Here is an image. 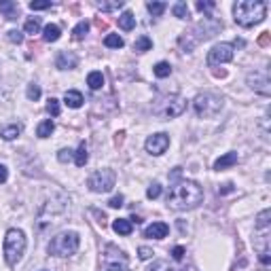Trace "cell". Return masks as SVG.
<instances>
[{"label":"cell","mask_w":271,"mask_h":271,"mask_svg":"<svg viewBox=\"0 0 271 271\" xmlns=\"http://www.w3.org/2000/svg\"><path fill=\"white\" fill-rule=\"evenodd\" d=\"M203 199V189L199 187L195 180H180L176 182L168 193V208L176 212L182 210H193L202 203Z\"/></svg>","instance_id":"obj_1"},{"label":"cell","mask_w":271,"mask_h":271,"mask_svg":"<svg viewBox=\"0 0 271 271\" xmlns=\"http://www.w3.org/2000/svg\"><path fill=\"white\" fill-rule=\"evenodd\" d=\"M220 30H223V21L216 19V17H212V15H205L193 28V30L187 32V34H182V36L178 38V45H180V49H182L184 53H191L199 45V42L212 38L214 34H218Z\"/></svg>","instance_id":"obj_2"},{"label":"cell","mask_w":271,"mask_h":271,"mask_svg":"<svg viewBox=\"0 0 271 271\" xmlns=\"http://www.w3.org/2000/svg\"><path fill=\"white\" fill-rule=\"evenodd\" d=\"M265 15H267V2H263V0H239L233 6V19L241 28L261 24Z\"/></svg>","instance_id":"obj_3"},{"label":"cell","mask_w":271,"mask_h":271,"mask_svg":"<svg viewBox=\"0 0 271 271\" xmlns=\"http://www.w3.org/2000/svg\"><path fill=\"white\" fill-rule=\"evenodd\" d=\"M68 203H70V199L66 195H53L49 202L42 205L40 212H38V229L40 231H45L47 227H53V225H58L60 223V218L66 216V212H68Z\"/></svg>","instance_id":"obj_4"},{"label":"cell","mask_w":271,"mask_h":271,"mask_svg":"<svg viewBox=\"0 0 271 271\" xmlns=\"http://www.w3.org/2000/svg\"><path fill=\"white\" fill-rule=\"evenodd\" d=\"M225 106V100L218 94H212V91H203V94H197L193 100V110L197 117L202 119H212L216 117Z\"/></svg>","instance_id":"obj_5"},{"label":"cell","mask_w":271,"mask_h":271,"mask_svg":"<svg viewBox=\"0 0 271 271\" xmlns=\"http://www.w3.org/2000/svg\"><path fill=\"white\" fill-rule=\"evenodd\" d=\"M81 246V237L74 231H62L49 241V254L53 256H72Z\"/></svg>","instance_id":"obj_6"},{"label":"cell","mask_w":271,"mask_h":271,"mask_svg":"<svg viewBox=\"0 0 271 271\" xmlns=\"http://www.w3.org/2000/svg\"><path fill=\"white\" fill-rule=\"evenodd\" d=\"M26 252V235L19 229H9L4 237V261L9 265H17L19 259Z\"/></svg>","instance_id":"obj_7"},{"label":"cell","mask_w":271,"mask_h":271,"mask_svg":"<svg viewBox=\"0 0 271 271\" xmlns=\"http://www.w3.org/2000/svg\"><path fill=\"white\" fill-rule=\"evenodd\" d=\"M155 115L161 117V119H174V117H180L184 110H187V100L180 98V96H169V98H163L155 104Z\"/></svg>","instance_id":"obj_8"},{"label":"cell","mask_w":271,"mask_h":271,"mask_svg":"<svg viewBox=\"0 0 271 271\" xmlns=\"http://www.w3.org/2000/svg\"><path fill=\"white\" fill-rule=\"evenodd\" d=\"M115 182H117V174L112 172V169H98V172L89 176L87 187L94 191V193H108V191H112V187H115Z\"/></svg>","instance_id":"obj_9"},{"label":"cell","mask_w":271,"mask_h":271,"mask_svg":"<svg viewBox=\"0 0 271 271\" xmlns=\"http://www.w3.org/2000/svg\"><path fill=\"white\" fill-rule=\"evenodd\" d=\"M235 45L233 42H218L208 51V66H220V64H227L233 60L235 55Z\"/></svg>","instance_id":"obj_10"},{"label":"cell","mask_w":271,"mask_h":271,"mask_svg":"<svg viewBox=\"0 0 271 271\" xmlns=\"http://www.w3.org/2000/svg\"><path fill=\"white\" fill-rule=\"evenodd\" d=\"M248 85H250V89L259 91L261 96H271V78H269V70L267 68H259L250 72L246 76Z\"/></svg>","instance_id":"obj_11"},{"label":"cell","mask_w":271,"mask_h":271,"mask_svg":"<svg viewBox=\"0 0 271 271\" xmlns=\"http://www.w3.org/2000/svg\"><path fill=\"white\" fill-rule=\"evenodd\" d=\"M168 146H169V136L168 134H153V136H148L146 142H144V148L155 157L166 153Z\"/></svg>","instance_id":"obj_12"},{"label":"cell","mask_w":271,"mask_h":271,"mask_svg":"<svg viewBox=\"0 0 271 271\" xmlns=\"http://www.w3.org/2000/svg\"><path fill=\"white\" fill-rule=\"evenodd\" d=\"M168 233H169V227L166 223H153V225H148L144 229V237H148V239H163V237H168Z\"/></svg>","instance_id":"obj_13"},{"label":"cell","mask_w":271,"mask_h":271,"mask_svg":"<svg viewBox=\"0 0 271 271\" xmlns=\"http://www.w3.org/2000/svg\"><path fill=\"white\" fill-rule=\"evenodd\" d=\"M76 64H78V58L72 51H62L58 55V60H55V66L60 70H72V68H76Z\"/></svg>","instance_id":"obj_14"},{"label":"cell","mask_w":271,"mask_h":271,"mask_svg":"<svg viewBox=\"0 0 271 271\" xmlns=\"http://www.w3.org/2000/svg\"><path fill=\"white\" fill-rule=\"evenodd\" d=\"M239 161V157H237V153H225L223 157H218L216 161H214V169L216 172H223V169H227V168H233L235 163Z\"/></svg>","instance_id":"obj_15"},{"label":"cell","mask_w":271,"mask_h":271,"mask_svg":"<svg viewBox=\"0 0 271 271\" xmlns=\"http://www.w3.org/2000/svg\"><path fill=\"white\" fill-rule=\"evenodd\" d=\"M0 13L6 17V19H17L19 15V4L13 2V0H0Z\"/></svg>","instance_id":"obj_16"},{"label":"cell","mask_w":271,"mask_h":271,"mask_svg":"<svg viewBox=\"0 0 271 271\" xmlns=\"http://www.w3.org/2000/svg\"><path fill=\"white\" fill-rule=\"evenodd\" d=\"M64 102H66V106H70V108H81L83 106V94L81 91H76V89H70L64 94Z\"/></svg>","instance_id":"obj_17"},{"label":"cell","mask_w":271,"mask_h":271,"mask_svg":"<svg viewBox=\"0 0 271 271\" xmlns=\"http://www.w3.org/2000/svg\"><path fill=\"white\" fill-rule=\"evenodd\" d=\"M112 229H115V233H119V235H132L134 223L130 218H117L115 223H112Z\"/></svg>","instance_id":"obj_18"},{"label":"cell","mask_w":271,"mask_h":271,"mask_svg":"<svg viewBox=\"0 0 271 271\" xmlns=\"http://www.w3.org/2000/svg\"><path fill=\"white\" fill-rule=\"evenodd\" d=\"M60 36H62V30H60L58 24H47L45 28H42V38H45L47 42L60 40Z\"/></svg>","instance_id":"obj_19"},{"label":"cell","mask_w":271,"mask_h":271,"mask_svg":"<svg viewBox=\"0 0 271 271\" xmlns=\"http://www.w3.org/2000/svg\"><path fill=\"white\" fill-rule=\"evenodd\" d=\"M119 28H121V30H125V32L134 30V28H136V17H134V13L125 11L123 15L119 17Z\"/></svg>","instance_id":"obj_20"},{"label":"cell","mask_w":271,"mask_h":271,"mask_svg":"<svg viewBox=\"0 0 271 271\" xmlns=\"http://www.w3.org/2000/svg\"><path fill=\"white\" fill-rule=\"evenodd\" d=\"M19 134H21V125L13 123V125H6V127L0 130V138H2V140H15Z\"/></svg>","instance_id":"obj_21"},{"label":"cell","mask_w":271,"mask_h":271,"mask_svg":"<svg viewBox=\"0 0 271 271\" xmlns=\"http://www.w3.org/2000/svg\"><path fill=\"white\" fill-rule=\"evenodd\" d=\"M53 130H55V123L51 119H45L42 123H38V127H36V136L38 138H49V136L53 134Z\"/></svg>","instance_id":"obj_22"},{"label":"cell","mask_w":271,"mask_h":271,"mask_svg":"<svg viewBox=\"0 0 271 271\" xmlns=\"http://www.w3.org/2000/svg\"><path fill=\"white\" fill-rule=\"evenodd\" d=\"M87 85L91 89H102V85H104V76H102V72H98V70H94V72H89L87 74Z\"/></svg>","instance_id":"obj_23"},{"label":"cell","mask_w":271,"mask_h":271,"mask_svg":"<svg viewBox=\"0 0 271 271\" xmlns=\"http://www.w3.org/2000/svg\"><path fill=\"white\" fill-rule=\"evenodd\" d=\"M153 49V40L148 36H140L138 40L134 42V51L136 53H144V51H151Z\"/></svg>","instance_id":"obj_24"},{"label":"cell","mask_w":271,"mask_h":271,"mask_svg":"<svg viewBox=\"0 0 271 271\" xmlns=\"http://www.w3.org/2000/svg\"><path fill=\"white\" fill-rule=\"evenodd\" d=\"M87 159H89L87 146H85V142H81V144H78V148H76V153H74V163H76L78 168H83L85 163H87Z\"/></svg>","instance_id":"obj_25"},{"label":"cell","mask_w":271,"mask_h":271,"mask_svg":"<svg viewBox=\"0 0 271 271\" xmlns=\"http://www.w3.org/2000/svg\"><path fill=\"white\" fill-rule=\"evenodd\" d=\"M153 72H155L157 78H166V76L172 74V66H169L168 62H159V64H155Z\"/></svg>","instance_id":"obj_26"},{"label":"cell","mask_w":271,"mask_h":271,"mask_svg":"<svg viewBox=\"0 0 271 271\" xmlns=\"http://www.w3.org/2000/svg\"><path fill=\"white\" fill-rule=\"evenodd\" d=\"M172 13H174V17H178V19H189V15H191L187 2H176L172 6Z\"/></svg>","instance_id":"obj_27"},{"label":"cell","mask_w":271,"mask_h":271,"mask_svg":"<svg viewBox=\"0 0 271 271\" xmlns=\"http://www.w3.org/2000/svg\"><path fill=\"white\" fill-rule=\"evenodd\" d=\"M87 32H89V21H78L76 28L72 30V36H74V40H83L87 36Z\"/></svg>","instance_id":"obj_28"},{"label":"cell","mask_w":271,"mask_h":271,"mask_svg":"<svg viewBox=\"0 0 271 271\" xmlns=\"http://www.w3.org/2000/svg\"><path fill=\"white\" fill-rule=\"evenodd\" d=\"M269 218H271V210L267 208V210H263L259 216H256V229H269Z\"/></svg>","instance_id":"obj_29"},{"label":"cell","mask_w":271,"mask_h":271,"mask_svg":"<svg viewBox=\"0 0 271 271\" xmlns=\"http://www.w3.org/2000/svg\"><path fill=\"white\" fill-rule=\"evenodd\" d=\"M146 9H148V13H151L153 17H161L163 11L168 9V2H148Z\"/></svg>","instance_id":"obj_30"},{"label":"cell","mask_w":271,"mask_h":271,"mask_svg":"<svg viewBox=\"0 0 271 271\" xmlns=\"http://www.w3.org/2000/svg\"><path fill=\"white\" fill-rule=\"evenodd\" d=\"M104 45L108 47V49H121L125 42H123V38H121L119 34H108V36L104 38Z\"/></svg>","instance_id":"obj_31"},{"label":"cell","mask_w":271,"mask_h":271,"mask_svg":"<svg viewBox=\"0 0 271 271\" xmlns=\"http://www.w3.org/2000/svg\"><path fill=\"white\" fill-rule=\"evenodd\" d=\"M24 32L26 34H38L40 32V19L38 17H30L26 21V26H24Z\"/></svg>","instance_id":"obj_32"},{"label":"cell","mask_w":271,"mask_h":271,"mask_svg":"<svg viewBox=\"0 0 271 271\" xmlns=\"http://www.w3.org/2000/svg\"><path fill=\"white\" fill-rule=\"evenodd\" d=\"M47 112L51 117H58L60 112H62V106H60V100L58 98H49V102H47Z\"/></svg>","instance_id":"obj_33"},{"label":"cell","mask_w":271,"mask_h":271,"mask_svg":"<svg viewBox=\"0 0 271 271\" xmlns=\"http://www.w3.org/2000/svg\"><path fill=\"white\" fill-rule=\"evenodd\" d=\"M146 271H172V267H169V263H168V261L157 259V261H153V265H148Z\"/></svg>","instance_id":"obj_34"},{"label":"cell","mask_w":271,"mask_h":271,"mask_svg":"<svg viewBox=\"0 0 271 271\" xmlns=\"http://www.w3.org/2000/svg\"><path fill=\"white\" fill-rule=\"evenodd\" d=\"M26 96H28V100H30V102H36V100L40 98V87H38L36 83H30V85H28Z\"/></svg>","instance_id":"obj_35"},{"label":"cell","mask_w":271,"mask_h":271,"mask_svg":"<svg viewBox=\"0 0 271 271\" xmlns=\"http://www.w3.org/2000/svg\"><path fill=\"white\" fill-rule=\"evenodd\" d=\"M121 6H123V0H119V2H98L100 11H119Z\"/></svg>","instance_id":"obj_36"},{"label":"cell","mask_w":271,"mask_h":271,"mask_svg":"<svg viewBox=\"0 0 271 271\" xmlns=\"http://www.w3.org/2000/svg\"><path fill=\"white\" fill-rule=\"evenodd\" d=\"M159 195H161V184H159V182H153L151 187L146 189V197H148V199H157Z\"/></svg>","instance_id":"obj_37"},{"label":"cell","mask_w":271,"mask_h":271,"mask_svg":"<svg viewBox=\"0 0 271 271\" xmlns=\"http://www.w3.org/2000/svg\"><path fill=\"white\" fill-rule=\"evenodd\" d=\"M49 6H51L49 0H32V2H30L32 11H45V9H49Z\"/></svg>","instance_id":"obj_38"},{"label":"cell","mask_w":271,"mask_h":271,"mask_svg":"<svg viewBox=\"0 0 271 271\" xmlns=\"http://www.w3.org/2000/svg\"><path fill=\"white\" fill-rule=\"evenodd\" d=\"M72 157H74V153L70 151V148H62V151L58 153V159H60L62 163H68L70 159H72Z\"/></svg>","instance_id":"obj_39"},{"label":"cell","mask_w":271,"mask_h":271,"mask_svg":"<svg viewBox=\"0 0 271 271\" xmlns=\"http://www.w3.org/2000/svg\"><path fill=\"white\" fill-rule=\"evenodd\" d=\"M138 256L142 261H148V259H153V250L146 246H142V248H138Z\"/></svg>","instance_id":"obj_40"},{"label":"cell","mask_w":271,"mask_h":271,"mask_svg":"<svg viewBox=\"0 0 271 271\" xmlns=\"http://www.w3.org/2000/svg\"><path fill=\"white\" fill-rule=\"evenodd\" d=\"M123 202H125V197L119 193V195H115V197L110 199V202H108V205H110V208H121V205H123Z\"/></svg>","instance_id":"obj_41"},{"label":"cell","mask_w":271,"mask_h":271,"mask_svg":"<svg viewBox=\"0 0 271 271\" xmlns=\"http://www.w3.org/2000/svg\"><path fill=\"white\" fill-rule=\"evenodd\" d=\"M195 6H197V11H202V13H208V11H212L216 4H214V2H202V0H199V2H197Z\"/></svg>","instance_id":"obj_42"},{"label":"cell","mask_w":271,"mask_h":271,"mask_svg":"<svg viewBox=\"0 0 271 271\" xmlns=\"http://www.w3.org/2000/svg\"><path fill=\"white\" fill-rule=\"evenodd\" d=\"M6 38H9L11 42H17V45H19L21 40H24V36H21V32H19V30H11V32H9V36H6Z\"/></svg>","instance_id":"obj_43"},{"label":"cell","mask_w":271,"mask_h":271,"mask_svg":"<svg viewBox=\"0 0 271 271\" xmlns=\"http://www.w3.org/2000/svg\"><path fill=\"white\" fill-rule=\"evenodd\" d=\"M172 259L174 261H182L184 259V248L182 246H176L174 250H172Z\"/></svg>","instance_id":"obj_44"},{"label":"cell","mask_w":271,"mask_h":271,"mask_svg":"<svg viewBox=\"0 0 271 271\" xmlns=\"http://www.w3.org/2000/svg\"><path fill=\"white\" fill-rule=\"evenodd\" d=\"M259 261L263 263V265H271V254H269V250L267 252H259Z\"/></svg>","instance_id":"obj_45"},{"label":"cell","mask_w":271,"mask_h":271,"mask_svg":"<svg viewBox=\"0 0 271 271\" xmlns=\"http://www.w3.org/2000/svg\"><path fill=\"white\" fill-rule=\"evenodd\" d=\"M6 178H9V169H6L2 163H0V184H4L6 182Z\"/></svg>","instance_id":"obj_46"},{"label":"cell","mask_w":271,"mask_h":271,"mask_svg":"<svg viewBox=\"0 0 271 271\" xmlns=\"http://www.w3.org/2000/svg\"><path fill=\"white\" fill-rule=\"evenodd\" d=\"M218 193H220V195L233 193V184H231V182H227V184H223V189H218Z\"/></svg>","instance_id":"obj_47"},{"label":"cell","mask_w":271,"mask_h":271,"mask_svg":"<svg viewBox=\"0 0 271 271\" xmlns=\"http://www.w3.org/2000/svg\"><path fill=\"white\" fill-rule=\"evenodd\" d=\"M106 271H130V269H127L125 265H119V263H117V265H110Z\"/></svg>","instance_id":"obj_48"},{"label":"cell","mask_w":271,"mask_h":271,"mask_svg":"<svg viewBox=\"0 0 271 271\" xmlns=\"http://www.w3.org/2000/svg\"><path fill=\"white\" fill-rule=\"evenodd\" d=\"M267 40H269V36H267V32H263V36H261V45H267Z\"/></svg>","instance_id":"obj_49"},{"label":"cell","mask_w":271,"mask_h":271,"mask_svg":"<svg viewBox=\"0 0 271 271\" xmlns=\"http://www.w3.org/2000/svg\"><path fill=\"white\" fill-rule=\"evenodd\" d=\"M130 220H132V223H136V225H140V223H142V218H140V216H132Z\"/></svg>","instance_id":"obj_50"}]
</instances>
